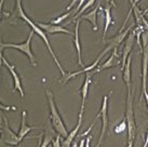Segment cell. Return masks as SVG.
Here are the masks:
<instances>
[{"label": "cell", "mask_w": 148, "mask_h": 147, "mask_svg": "<svg viewBox=\"0 0 148 147\" xmlns=\"http://www.w3.org/2000/svg\"><path fill=\"white\" fill-rule=\"evenodd\" d=\"M22 19V20L25 21V23H27V24L32 27V30H34L36 34H38L39 36L42 38V40H43V42H45V45H47V47H48V49H49V52L51 53V55H52V57H53L54 62H55V64L58 65V69H60V71L62 73V77L63 76H65L66 74L65 70L63 69L62 65H61V63H60V61L58 60V57H56V55H55V53L53 52V50H52V48H51V43H50L49 39L47 38V35H45V33L42 30L39 26H38L37 24H35L33 21L30 20L26 14H25L24 10H23V8H22V0H16V8H15V10H14V12H13V15L12 17H11V20L12 19Z\"/></svg>", "instance_id": "obj_1"}, {"label": "cell", "mask_w": 148, "mask_h": 147, "mask_svg": "<svg viewBox=\"0 0 148 147\" xmlns=\"http://www.w3.org/2000/svg\"><path fill=\"white\" fill-rule=\"evenodd\" d=\"M45 94H47V98H48L50 111H51L50 117H51V122H52V126H53L54 130L56 131V132H58V134L61 135L62 137L65 139L66 136L68 135V132H67V129H66L65 124H64V122H63L61 115L58 114V108H56V106H55L53 94H52V92H51L49 89H45Z\"/></svg>", "instance_id": "obj_2"}, {"label": "cell", "mask_w": 148, "mask_h": 147, "mask_svg": "<svg viewBox=\"0 0 148 147\" xmlns=\"http://www.w3.org/2000/svg\"><path fill=\"white\" fill-rule=\"evenodd\" d=\"M34 34H35V32H34V30H30L28 38H27L26 41L23 42V43H18V45H16V43H4V42H1V43H0L1 50L4 49V48H12V49L18 50V51H21V52L25 53L27 56H28L30 65L34 66V67H36V66H37V61H36V57H35L33 51H32V45H30L32 38H33Z\"/></svg>", "instance_id": "obj_3"}, {"label": "cell", "mask_w": 148, "mask_h": 147, "mask_svg": "<svg viewBox=\"0 0 148 147\" xmlns=\"http://www.w3.org/2000/svg\"><path fill=\"white\" fill-rule=\"evenodd\" d=\"M127 142H133L135 136V119L133 111V94L132 89H127Z\"/></svg>", "instance_id": "obj_4"}, {"label": "cell", "mask_w": 148, "mask_h": 147, "mask_svg": "<svg viewBox=\"0 0 148 147\" xmlns=\"http://www.w3.org/2000/svg\"><path fill=\"white\" fill-rule=\"evenodd\" d=\"M142 54H143V71H142V91L147 93V75H148V32L142 34Z\"/></svg>", "instance_id": "obj_5"}, {"label": "cell", "mask_w": 148, "mask_h": 147, "mask_svg": "<svg viewBox=\"0 0 148 147\" xmlns=\"http://www.w3.org/2000/svg\"><path fill=\"white\" fill-rule=\"evenodd\" d=\"M1 117H2V121H3V124H2V135H1L2 143L8 144V145H12V146L18 145L23 139H20L18 134H16L14 131L10 129L7 117H4L3 114H1Z\"/></svg>", "instance_id": "obj_6"}, {"label": "cell", "mask_w": 148, "mask_h": 147, "mask_svg": "<svg viewBox=\"0 0 148 147\" xmlns=\"http://www.w3.org/2000/svg\"><path fill=\"white\" fill-rule=\"evenodd\" d=\"M134 25H135V22H134L132 25H130L127 29H123V30L119 32L118 35H116L115 37L110 38L109 40H104V42H106L107 43V47H106V49L104 50V52H105V53H108L110 50L117 49V48L122 43V41L127 38V36L129 35V33H130V32L132 30V28L134 27Z\"/></svg>", "instance_id": "obj_7"}, {"label": "cell", "mask_w": 148, "mask_h": 147, "mask_svg": "<svg viewBox=\"0 0 148 147\" xmlns=\"http://www.w3.org/2000/svg\"><path fill=\"white\" fill-rule=\"evenodd\" d=\"M0 57H1V62H2V64H3V65L8 68L9 71H10V73H11V75H12L13 81H14V88H13V91H14V92H15V91H18V92H20V94H21V98H23L25 96L24 90H23V87H22L21 78H20V76L17 75L16 71H15V65L10 64V63L5 60V57L2 55V53H1Z\"/></svg>", "instance_id": "obj_8"}, {"label": "cell", "mask_w": 148, "mask_h": 147, "mask_svg": "<svg viewBox=\"0 0 148 147\" xmlns=\"http://www.w3.org/2000/svg\"><path fill=\"white\" fill-rule=\"evenodd\" d=\"M105 52H102V53L99 54V56H97V58L95 60V62L93 63V64H91V65H89V66H86V67H84L83 69H81V70H78V71H75V73H69V74H66L65 76H63L61 79H60V82L62 83V84H65L66 82H68L71 79V78H74V77H76V76H78V75H80V74H83V73H91L92 70L94 69V68H96L97 66H99V61L103 58V56L105 55Z\"/></svg>", "instance_id": "obj_9"}, {"label": "cell", "mask_w": 148, "mask_h": 147, "mask_svg": "<svg viewBox=\"0 0 148 147\" xmlns=\"http://www.w3.org/2000/svg\"><path fill=\"white\" fill-rule=\"evenodd\" d=\"M119 65H122V60H121L120 56L118 55V51H117V49H115L114 51H112L111 55L109 56V58H108L105 63H103L102 65L97 66L96 69L92 70L90 74L99 73L101 70L106 69V68H110V67H116V66H119Z\"/></svg>", "instance_id": "obj_10"}, {"label": "cell", "mask_w": 148, "mask_h": 147, "mask_svg": "<svg viewBox=\"0 0 148 147\" xmlns=\"http://www.w3.org/2000/svg\"><path fill=\"white\" fill-rule=\"evenodd\" d=\"M83 111H84V105H81V108H80V113H79V117H78V123L75 128L74 130L71 131L70 133H68V135L65 137V139L63 141L62 146L63 147H70L73 141L75 139V137L78 134V131L81 127V123H82V116H83Z\"/></svg>", "instance_id": "obj_11"}, {"label": "cell", "mask_w": 148, "mask_h": 147, "mask_svg": "<svg viewBox=\"0 0 148 147\" xmlns=\"http://www.w3.org/2000/svg\"><path fill=\"white\" fill-rule=\"evenodd\" d=\"M36 24L40 27V28L45 32V34H49V35H52V34H68V35H74L75 33H71L70 30L68 29L64 28L62 26H60V25H54V24H45V23H40V22H38Z\"/></svg>", "instance_id": "obj_12"}, {"label": "cell", "mask_w": 148, "mask_h": 147, "mask_svg": "<svg viewBox=\"0 0 148 147\" xmlns=\"http://www.w3.org/2000/svg\"><path fill=\"white\" fill-rule=\"evenodd\" d=\"M107 96L105 95L103 98V104H102V108H101V111L99 114L102 116V120H103V127H102V131H101V135H99V139L97 141V144L101 145L102 142L104 139V136H105V133L107 131V123H108V118H107Z\"/></svg>", "instance_id": "obj_13"}, {"label": "cell", "mask_w": 148, "mask_h": 147, "mask_svg": "<svg viewBox=\"0 0 148 147\" xmlns=\"http://www.w3.org/2000/svg\"><path fill=\"white\" fill-rule=\"evenodd\" d=\"M134 41H135V35L132 32L131 34H129V36L127 38V41H125V45H124L123 48V52H122V65H121V69L123 70L124 66L127 64V57L130 56V52L132 51V48H133V45H134Z\"/></svg>", "instance_id": "obj_14"}, {"label": "cell", "mask_w": 148, "mask_h": 147, "mask_svg": "<svg viewBox=\"0 0 148 147\" xmlns=\"http://www.w3.org/2000/svg\"><path fill=\"white\" fill-rule=\"evenodd\" d=\"M99 8H101V2L96 4V7L93 10H91L86 14L80 16V20H86L90 22L91 24H92V26H93V30H97V28H99L97 22H96V16H97V12H99Z\"/></svg>", "instance_id": "obj_15"}, {"label": "cell", "mask_w": 148, "mask_h": 147, "mask_svg": "<svg viewBox=\"0 0 148 147\" xmlns=\"http://www.w3.org/2000/svg\"><path fill=\"white\" fill-rule=\"evenodd\" d=\"M80 22H81L80 19H78V20L76 21V27H75V34H74V36H75L74 43H75V47H76V50H77L79 65L81 66V67H84L83 62H82V60H81V45H80V40H79V26H80Z\"/></svg>", "instance_id": "obj_16"}, {"label": "cell", "mask_w": 148, "mask_h": 147, "mask_svg": "<svg viewBox=\"0 0 148 147\" xmlns=\"http://www.w3.org/2000/svg\"><path fill=\"white\" fill-rule=\"evenodd\" d=\"M36 129H39L38 127H28L27 126V123H26V111H22V122H21V129L18 131V136H20V139H24L26 134L28 133L29 131L32 130H36Z\"/></svg>", "instance_id": "obj_17"}, {"label": "cell", "mask_w": 148, "mask_h": 147, "mask_svg": "<svg viewBox=\"0 0 148 147\" xmlns=\"http://www.w3.org/2000/svg\"><path fill=\"white\" fill-rule=\"evenodd\" d=\"M112 4H114V2H111V4H109V2H108L105 10H104V13H105V29H104V33H103L104 40H105V37H106V35H107V32H108L109 26L112 24L111 15H110V10H111V8H112Z\"/></svg>", "instance_id": "obj_18"}, {"label": "cell", "mask_w": 148, "mask_h": 147, "mask_svg": "<svg viewBox=\"0 0 148 147\" xmlns=\"http://www.w3.org/2000/svg\"><path fill=\"white\" fill-rule=\"evenodd\" d=\"M131 56L127 57V64L123 68V80L127 84V89H131Z\"/></svg>", "instance_id": "obj_19"}, {"label": "cell", "mask_w": 148, "mask_h": 147, "mask_svg": "<svg viewBox=\"0 0 148 147\" xmlns=\"http://www.w3.org/2000/svg\"><path fill=\"white\" fill-rule=\"evenodd\" d=\"M91 75H92V74L86 73V80H84L83 86H82V88H81V96H82V103H81V105H84V104H86V96H88V91H89V87H90V83H91Z\"/></svg>", "instance_id": "obj_20"}, {"label": "cell", "mask_w": 148, "mask_h": 147, "mask_svg": "<svg viewBox=\"0 0 148 147\" xmlns=\"http://www.w3.org/2000/svg\"><path fill=\"white\" fill-rule=\"evenodd\" d=\"M95 1H96V0H89V1H88V2H86V3L84 4V5H83L82 8H81V10H80V11H79V12L77 13V14H76V15H75V16L73 17L71 20L67 21V22H65L66 24H70V23H71V22H74L75 20H76V21L78 20V19H79L80 16H81V15H83V12L86 11V9L90 8V7L92 5V4H94V3H95Z\"/></svg>", "instance_id": "obj_21"}, {"label": "cell", "mask_w": 148, "mask_h": 147, "mask_svg": "<svg viewBox=\"0 0 148 147\" xmlns=\"http://www.w3.org/2000/svg\"><path fill=\"white\" fill-rule=\"evenodd\" d=\"M53 136H54L53 132H49V130L47 131V132H45V137H43V139H42L40 147H48L49 146V144L52 143V141H53Z\"/></svg>", "instance_id": "obj_22"}, {"label": "cell", "mask_w": 148, "mask_h": 147, "mask_svg": "<svg viewBox=\"0 0 148 147\" xmlns=\"http://www.w3.org/2000/svg\"><path fill=\"white\" fill-rule=\"evenodd\" d=\"M70 15H73V11H68V12L65 13L64 15H62V16H60V17H58V19H54V20H52V21H51V24H54V25L61 24L62 22H64V21H65L68 16H70Z\"/></svg>", "instance_id": "obj_23"}, {"label": "cell", "mask_w": 148, "mask_h": 147, "mask_svg": "<svg viewBox=\"0 0 148 147\" xmlns=\"http://www.w3.org/2000/svg\"><path fill=\"white\" fill-rule=\"evenodd\" d=\"M127 119H124V120H122L121 121V123L120 124H118L117 127L115 128V133L116 134H120V133H122V132H124V131L127 130Z\"/></svg>", "instance_id": "obj_24"}, {"label": "cell", "mask_w": 148, "mask_h": 147, "mask_svg": "<svg viewBox=\"0 0 148 147\" xmlns=\"http://www.w3.org/2000/svg\"><path fill=\"white\" fill-rule=\"evenodd\" d=\"M61 135L58 134L56 135V137L52 141V145H53V147H62V143H61Z\"/></svg>", "instance_id": "obj_25"}, {"label": "cell", "mask_w": 148, "mask_h": 147, "mask_svg": "<svg viewBox=\"0 0 148 147\" xmlns=\"http://www.w3.org/2000/svg\"><path fill=\"white\" fill-rule=\"evenodd\" d=\"M77 1H78V0H71V2H70V4H69V5H68V7H67V10L69 11L70 9H73V8H74V5H75V4H76V2H77Z\"/></svg>", "instance_id": "obj_26"}, {"label": "cell", "mask_w": 148, "mask_h": 147, "mask_svg": "<svg viewBox=\"0 0 148 147\" xmlns=\"http://www.w3.org/2000/svg\"><path fill=\"white\" fill-rule=\"evenodd\" d=\"M90 141H91V137H90V136H88V137H86V147H91L90 146ZM99 146H101V145H99V144H97L95 147H99Z\"/></svg>", "instance_id": "obj_27"}, {"label": "cell", "mask_w": 148, "mask_h": 147, "mask_svg": "<svg viewBox=\"0 0 148 147\" xmlns=\"http://www.w3.org/2000/svg\"><path fill=\"white\" fill-rule=\"evenodd\" d=\"M86 139H81V141H80V143H79V147H86Z\"/></svg>", "instance_id": "obj_28"}, {"label": "cell", "mask_w": 148, "mask_h": 147, "mask_svg": "<svg viewBox=\"0 0 148 147\" xmlns=\"http://www.w3.org/2000/svg\"><path fill=\"white\" fill-rule=\"evenodd\" d=\"M41 137H42V135H39V136H38V139H39V142H38V146L37 147H40V145H41V142H42Z\"/></svg>", "instance_id": "obj_29"}, {"label": "cell", "mask_w": 148, "mask_h": 147, "mask_svg": "<svg viewBox=\"0 0 148 147\" xmlns=\"http://www.w3.org/2000/svg\"><path fill=\"white\" fill-rule=\"evenodd\" d=\"M127 147H133V142H127Z\"/></svg>", "instance_id": "obj_30"}, {"label": "cell", "mask_w": 148, "mask_h": 147, "mask_svg": "<svg viewBox=\"0 0 148 147\" xmlns=\"http://www.w3.org/2000/svg\"><path fill=\"white\" fill-rule=\"evenodd\" d=\"M3 2H4V0H1V1H0V8H2V5H3Z\"/></svg>", "instance_id": "obj_31"}, {"label": "cell", "mask_w": 148, "mask_h": 147, "mask_svg": "<svg viewBox=\"0 0 148 147\" xmlns=\"http://www.w3.org/2000/svg\"><path fill=\"white\" fill-rule=\"evenodd\" d=\"M147 12H148V7L144 10V14H145V13H147Z\"/></svg>", "instance_id": "obj_32"}, {"label": "cell", "mask_w": 148, "mask_h": 147, "mask_svg": "<svg viewBox=\"0 0 148 147\" xmlns=\"http://www.w3.org/2000/svg\"><path fill=\"white\" fill-rule=\"evenodd\" d=\"M134 1H135V3H137V2H138V1H140V0H134Z\"/></svg>", "instance_id": "obj_33"}]
</instances>
